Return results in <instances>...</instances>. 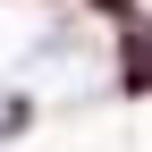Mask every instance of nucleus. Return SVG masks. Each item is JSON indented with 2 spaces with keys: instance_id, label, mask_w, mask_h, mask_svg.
<instances>
[{
  "instance_id": "1",
  "label": "nucleus",
  "mask_w": 152,
  "mask_h": 152,
  "mask_svg": "<svg viewBox=\"0 0 152 152\" xmlns=\"http://www.w3.org/2000/svg\"><path fill=\"white\" fill-rule=\"evenodd\" d=\"M110 85L152 102V17H127L118 26V51H110Z\"/></svg>"
},
{
  "instance_id": "2",
  "label": "nucleus",
  "mask_w": 152,
  "mask_h": 152,
  "mask_svg": "<svg viewBox=\"0 0 152 152\" xmlns=\"http://www.w3.org/2000/svg\"><path fill=\"white\" fill-rule=\"evenodd\" d=\"M93 17H110V34H118L127 17H144V9H135V0H93Z\"/></svg>"
}]
</instances>
